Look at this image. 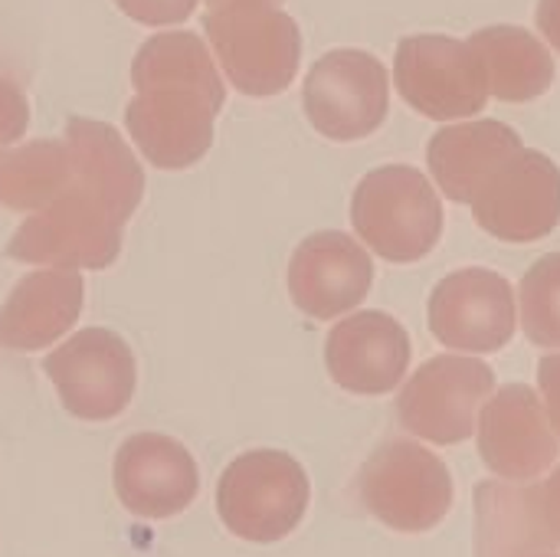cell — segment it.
<instances>
[{"instance_id": "obj_8", "label": "cell", "mask_w": 560, "mask_h": 557, "mask_svg": "<svg viewBox=\"0 0 560 557\" xmlns=\"http://www.w3.org/2000/svg\"><path fill=\"white\" fill-rule=\"evenodd\" d=\"M305 115L331 141L374 135L390 108L387 69L364 49H331L305 76Z\"/></svg>"}, {"instance_id": "obj_15", "label": "cell", "mask_w": 560, "mask_h": 557, "mask_svg": "<svg viewBox=\"0 0 560 557\" xmlns=\"http://www.w3.org/2000/svg\"><path fill=\"white\" fill-rule=\"evenodd\" d=\"M374 282L368 250L338 230L305 236L289 259V295L308 318H338L364 302Z\"/></svg>"}, {"instance_id": "obj_29", "label": "cell", "mask_w": 560, "mask_h": 557, "mask_svg": "<svg viewBox=\"0 0 560 557\" xmlns=\"http://www.w3.org/2000/svg\"><path fill=\"white\" fill-rule=\"evenodd\" d=\"M532 557H560V555H555V552H541V555H532Z\"/></svg>"}, {"instance_id": "obj_17", "label": "cell", "mask_w": 560, "mask_h": 557, "mask_svg": "<svg viewBox=\"0 0 560 557\" xmlns=\"http://www.w3.org/2000/svg\"><path fill=\"white\" fill-rule=\"evenodd\" d=\"M85 282L79 269H39L23 276L0 305V345L10 351H39L59 341L82 312Z\"/></svg>"}, {"instance_id": "obj_10", "label": "cell", "mask_w": 560, "mask_h": 557, "mask_svg": "<svg viewBox=\"0 0 560 557\" xmlns=\"http://www.w3.org/2000/svg\"><path fill=\"white\" fill-rule=\"evenodd\" d=\"M394 82L410 108L427 118L453 121L486 108L489 85L482 62L453 36H407L394 56Z\"/></svg>"}, {"instance_id": "obj_5", "label": "cell", "mask_w": 560, "mask_h": 557, "mask_svg": "<svg viewBox=\"0 0 560 557\" xmlns=\"http://www.w3.org/2000/svg\"><path fill=\"white\" fill-rule=\"evenodd\" d=\"M351 223L381 259L417 263L443 236V204L417 167L387 164L354 187Z\"/></svg>"}, {"instance_id": "obj_14", "label": "cell", "mask_w": 560, "mask_h": 557, "mask_svg": "<svg viewBox=\"0 0 560 557\" xmlns=\"http://www.w3.org/2000/svg\"><path fill=\"white\" fill-rule=\"evenodd\" d=\"M200 473L190 450L164 433H135L115 453L118 502L138 519H174L197 499Z\"/></svg>"}, {"instance_id": "obj_20", "label": "cell", "mask_w": 560, "mask_h": 557, "mask_svg": "<svg viewBox=\"0 0 560 557\" xmlns=\"http://www.w3.org/2000/svg\"><path fill=\"white\" fill-rule=\"evenodd\" d=\"M466 43L482 62L489 95L502 102H532L555 82V59L548 46L522 26H486Z\"/></svg>"}, {"instance_id": "obj_9", "label": "cell", "mask_w": 560, "mask_h": 557, "mask_svg": "<svg viewBox=\"0 0 560 557\" xmlns=\"http://www.w3.org/2000/svg\"><path fill=\"white\" fill-rule=\"evenodd\" d=\"M62 407L89 423L115 420L135 397V355L121 335L108 328H82L62 341L46 361Z\"/></svg>"}, {"instance_id": "obj_11", "label": "cell", "mask_w": 560, "mask_h": 557, "mask_svg": "<svg viewBox=\"0 0 560 557\" xmlns=\"http://www.w3.org/2000/svg\"><path fill=\"white\" fill-rule=\"evenodd\" d=\"M476 223L505 243H535L560 223V167L541 151L512 154L469 204Z\"/></svg>"}, {"instance_id": "obj_22", "label": "cell", "mask_w": 560, "mask_h": 557, "mask_svg": "<svg viewBox=\"0 0 560 557\" xmlns=\"http://www.w3.org/2000/svg\"><path fill=\"white\" fill-rule=\"evenodd\" d=\"M522 328L532 345L560 348V253L541 256L518 286Z\"/></svg>"}, {"instance_id": "obj_3", "label": "cell", "mask_w": 560, "mask_h": 557, "mask_svg": "<svg viewBox=\"0 0 560 557\" xmlns=\"http://www.w3.org/2000/svg\"><path fill=\"white\" fill-rule=\"evenodd\" d=\"M203 30L226 79L253 98L279 95L302 62L299 23L269 0H233L203 13Z\"/></svg>"}, {"instance_id": "obj_19", "label": "cell", "mask_w": 560, "mask_h": 557, "mask_svg": "<svg viewBox=\"0 0 560 557\" xmlns=\"http://www.w3.org/2000/svg\"><path fill=\"white\" fill-rule=\"evenodd\" d=\"M555 548L538 483L515 486L505 479L476 486V557H532Z\"/></svg>"}, {"instance_id": "obj_24", "label": "cell", "mask_w": 560, "mask_h": 557, "mask_svg": "<svg viewBox=\"0 0 560 557\" xmlns=\"http://www.w3.org/2000/svg\"><path fill=\"white\" fill-rule=\"evenodd\" d=\"M30 125V102L23 89L10 79H0V154L26 135Z\"/></svg>"}, {"instance_id": "obj_18", "label": "cell", "mask_w": 560, "mask_h": 557, "mask_svg": "<svg viewBox=\"0 0 560 557\" xmlns=\"http://www.w3.org/2000/svg\"><path fill=\"white\" fill-rule=\"evenodd\" d=\"M522 148V135L512 125L486 118L436 131L427 144V161L453 204H472L489 177Z\"/></svg>"}, {"instance_id": "obj_2", "label": "cell", "mask_w": 560, "mask_h": 557, "mask_svg": "<svg viewBox=\"0 0 560 557\" xmlns=\"http://www.w3.org/2000/svg\"><path fill=\"white\" fill-rule=\"evenodd\" d=\"M131 82L125 125L141 154L161 171L197 164L213 144V121L226 102L207 43L187 30L154 33L131 62Z\"/></svg>"}, {"instance_id": "obj_16", "label": "cell", "mask_w": 560, "mask_h": 557, "mask_svg": "<svg viewBox=\"0 0 560 557\" xmlns=\"http://www.w3.org/2000/svg\"><path fill=\"white\" fill-rule=\"evenodd\" d=\"M325 364L341 391L361 397L390 394L410 368L407 328L387 312H354L328 332Z\"/></svg>"}, {"instance_id": "obj_25", "label": "cell", "mask_w": 560, "mask_h": 557, "mask_svg": "<svg viewBox=\"0 0 560 557\" xmlns=\"http://www.w3.org/2000/svg\"><path fill=\"white\" fill-rule=\"evenodd\" d=\"M538 384H541V394H545V410H548V420L555 427L560 440V355H548L541 358L538 364Z\"/></svg>"}, {"instance_id": "obj_28", "label": "cell", "mask_w": 560, "mask_h": 557, "mask_svg": "<svg viewBox=\"0 0 560 557\" xmlns=\"http://www.w3.org/2000/svg\"><path fill=\"white\" fill-rule=\"evenodd\" d=\"M223 3H233V0H207V10H217ZM269 3H282V0H269Z\"/></svg>"}, {"instance_id": "obj_4", "label": "cell", "mask_w": 560, "mask_h": 557, "mask_svg": "<svg viewBox=\"0 0 560 557\" xmlns=\"http://www.w3.org/2000/svg\"><path fill=\"white\" fill-rule=\"evenodd\" d=\"M308 499L312 486L295 456L282 450H249L223 469L217 515L236 538L272 545L299 529Z\"/></svg>"}, {"instance_id": "obj_23", "label": "cell", "mask_w": 560, "mask_h": 557, "mask_svg": "<svg viewBox=\"0 0 560 557\" xmlns=\"http://www.w3.org/2000/svg\"><path fill=\"white\" fill-rule=\"evenodd\" d=\"M115 3L125 16H131L135 23H144V26L184 23L197 7V0H115Z\"/></svg>"}, {"instance_id": "obj_12", "label": "cell", "mask_w": 560, "mask_h": 557, "mask_svg": "<svg viewBox=\"0 0 560 557\" xmlns=\"http://www.w3.org/2000/svg\"><path fill=\"white\" fill-rule=\"evenodd\" d=\"M518 325L512 282L492 269L450 272L430 295V328L440 345L469 355L502 351Z\"/></svg>"}, {"instance_id": "obj_13", "label": "cell", "mask_w": 560, "mask_h": 557, "mask_svg": "<svg viewBox=\"0 0 560 557\" xmlns=\"http://www.w3.org/2000/svg\"><path fill=\"white\" fill-rule=\"evenodd\" d=\"M560 443L545 404L528 384H509L479 410V456L509 479L528 483L558 463Z\"/></svg>"}, {"instance_id": "obj_7", "label": "cell", "mask_w": 560, "mask_h": 557, "mask_svg": "<svg viewBox=\"0 0 560 557\" xmlns=\"http://www.w3.org/2000/svg\"><path fill=\"white\" fill-rule=\"evenodd\" d=\"M492 391L495 371L486 361L440 355L404 384L397 417L407 433L436 446H453L476 433V417Z\"/></svg>"}, {"instance_id": "obj_1", "label": "cell", "mask_w": 560, "mask_h": 557, "mask_svg": "<svg viewBox=\"0 0 560 557\" xmlns=\"http://www.w3.org/2000/svg\"><path fill=\"white\" fill-rule=\"evenodd\" d=\"M62 141L72 177L52 204L13 230L7 253L33 266L105 269L118 259L121 230L144 197V171L105 121L69 118Z\"/></svg>"}, {"instance_id": "obj_21", "label": "cell", "mask_w": 560, "mask_h": 557, "mask_svg": "<svg viewBox=\"0 0 560 557\" xmlns=\"http://www.w3.org/2000/svg\"><path fill=\"white\" fill-rule=\"evenodd\" d=\"M72 177L66 141H30L0 154V207L36 213L52 204Z\"/></svg>"}, {"instance_id": "obj_26", "label": "cell", "mask_w": 560, "mask_h": 557, "mask_svg": "<svg viewBox=\"0 0 560 557\" xmlns=\"http://www.w3.org/2000/svg\"><path fill=\"white\" fill-rule=\"evenodd\" d=\"M538 496H541V509H545V519L551 525V535L560 548V466L545 479L538 483Z\"/></svg>"}, {"instance_id": "obj_27", "label": "cell", "mask_w": 560, "mask_h": 557, "mask_svg": "<svg viewBox=\"0 0 560 557\" xmlns=\"http://www.w3.org/2000/svg\"><path fill=\"white\" fill-rule=\"evenodd\" d=\"M538 30L541 36L560 53V0H541L538 3Z\"/></svg>"}, {"instance_id": "obj_6", "label": "cell", "mask_w": 560, "mask_h": 557, "mask_svg": "<svg viewBox=\"0 0 560 557\" xmlns=\"http://www.w3.org/2000/svg\"><path fill=\"white\" fill-rule=\"evenodd\" d=\"M364 509L394 532H433L453 506L446 463L413 440H390L368 456L358 476Z\"/></svg>"}]
</instances>
